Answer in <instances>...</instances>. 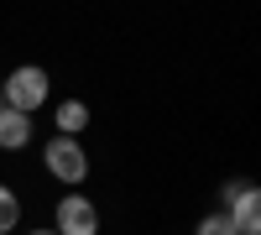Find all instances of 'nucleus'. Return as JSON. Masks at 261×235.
Masks as SVG:
<instances>
[{
  "label": "nucleus",
  "mask_w": 261,
  "mask_h": 235,
  "mask_svg": "<svg viewBox=\"0 0 261 235\" xmlns=\"http://www.w3.org/2000/svg\"><path fill=\"white\" fill-rule=\"evenodd\" d=\"M53 230H58V235H99V204L84 194V188L63 194V199L53 204Z\"/></svg>",
  "instance_id": "7ed1b4c3"
},
{
  "label": "nucleus",
  "mask_w": 261,
  "mask_h": 235,
  "mask_svg": "<svg viewBox=\"0 0 261 235\" xmlns=\"http://www.w3.org/2000/svg\"><path fill=\"white\" fill-rule=\"evenodd\" d=\"M193 235H235V225H230V215H225V209H209V215H199Z\"/></svg>",
  "instance_id": "6e6552de"
},
{
  "label": "nucleus",
  "mask_w": 261,
  "mask_h": 235,
  "mask_svg": "<svg viewBox=\"0 0 261 235\" xmlns=\"http://www.w3.org/2000/svg\"><path fill=\"white\" fill-rule=\"evenodd\" d=\"M21 235H58L53 225H37V230H21Z\"/></svg>",
  "instance_id": "1a4fd4ad"
},
{
  "label": "nucleus",
  "mask_w": 261,
  "mask_h": 235,
  "mask_svg": "<svg viewBox=\"0 0 261 235\" xmlns=\"http://www.w3.org/2000/svg\"><path fill=\"white\" fill-rule=\"evenodd\" d=\"M89 131V105H84L79 94H68V99H58L53 105V136H84Z\"/></svg>",
  "instance_id": "39448f33"
},
{
  "label": "nucleus",
  "mask_w": 261,
  "mask_h": 235,
  "mask_svg": "<svg viewBox=\"0 0 261 235\" xmlns=\"http://www.w3.org/2000/svg\"><path fill=\"white\" fill-rule=\"evenodd\" d=\"M21 215H27V209H21V194H16L11 183H0V235H16Z\"/></svg>",
  "instance_id": "0eeeda50"
},
{
  "label": "nucleus",
  "mask_w": 261,
  "mask_h": 235,
  "mask_svg": "<svg viewBox=\"0 0 261 235\" xmlns=\"http://www.w3.org/2000/svg\"><path fill=\"white\" fill-rule=\"evenodd\" d=\"M42 173H47L53 183H63L68 194L84 188V178H89V152H84V141L47 136V141H42Z\"/></svg>",
  "instance_id": "f03ea898"
},
{
  "label": "nucleus",
  "mask_w": 261,
  "mask_h": 235,
  "mask_svg": "<svg viewBox=\"0 0 261 235\" xmlns=\"http://www.w3.org/2000/svg\"><path fill=\"white\" fill-rule=\"evenodd\" d=\"M220 199H225V215H230L235 235H261V194L251 183H225Z\"/></svg>",
  "instance_id": "20e7f679"
},
{
  "label": "nucleus",
  "mask_w": 261,
  "mask_h": 235,
  "mask_svg": "<svg viewBox=\"0 0 261 235\" xmlns=\"http://www.w3.org/2000/svg\"><path fill=\"white\" fill-rule=\"evenodd\" d=\"M0 99L16 115H37L42 105H53V79L42 63H16L11 73H0Z\"/></svg>",
  "instance_id": "f257e3e1"
},
{
  "label": "nucleus",
  "mask_w": 261,
  "mask_h": 235,
  "mask_svg": "<svg viewBox=\"0 0 261 235\" xmlns=\"http://www.w3.org/2000/svg\"><path fill=\"white\" fill-rule=\"evenodd\" d=\"M0 110H6V99H0Z\"/></svg>",
  "instance_id": "9d476101"
},
{
  "label": "nucleus",
  "mask_w": 261,
  "mask_h": 235,
  "mask_svg": "<svg viewBox=\"0 0 261 235\" xmlns=\"http://www.w3.org/2000/svg\"><path fill=\"white\" fill-rule=\"evenodd\" d=\"M37 136L32 115H16V110H0V152H27Z\"/></svg>",
  "instance_id": "423d86ee"
}]
</instances>
